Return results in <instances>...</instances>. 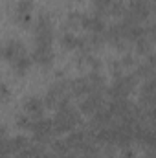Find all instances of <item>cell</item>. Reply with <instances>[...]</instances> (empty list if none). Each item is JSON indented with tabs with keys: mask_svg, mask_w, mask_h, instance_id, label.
<instances>
[{
	"mask_svg": "<svg viewBox=\"0 0 156 158\" xmlns=\"http://www.w3.org/2000/svg\"><path fill=\"white\" fill-rule=\"evenodd\" d=\"M79 24H81L84 30L92 31V33H103L105 28H107V26H105V20H103L101 17H97V15H83V13H81Z\"/></svg>",
	"mask_w": 156,
	"mask_h": 158,
	"instance_id": "cell-5",
	"label": "cell"
},
{
	"mask_svg": "<svg viewBox=\"0 0 156 158\" xmlns=\"http://www.w3.org/2000/svg\"><path fill=\"white\" fill-rule=\"evenodd\" d=\"M119 158H136V153H134L130 147H123V151H121Z\"/></svg>",
	"mask_w": 156,
	"mask_h": 158,
	"instance_id": "cell-24",
	"label": "cell"
},
{
	"mask_svg": "<svg viewBox=\"0 0 156 158\" xmlns=\"http://www.w3.org/2000/svg\"><path fill=\"white\" fill-rule=\"evenodd\" d=\"M22 53H24V44L17 39H11L4 48H2V57H4V59H9V61H15V59H17L18 55H22Z\"/></svg>",
	"mask_w": 156,
	"mask_h": 158,
	"instance_id": "cell-6",
	"label": "cell"
},
{
	"mask_svg": "<svg viewBox=\"0 0 156 158\" xmlns=\"http://www.w3.org/2000/svg\"><path fill=\"white\" fill-rule=\"evenodd\" d=\"M125 9H127V6H125L123 0H114V2L109 6V15H112V17H121V15L125 13Z\"/></svg>",
	"mask_w": 156,
	"mask_h": 158,
	"instance_id": "cell-18",
	"label": "cell"
},
{
	"mask_svg": "<svg viewBox=\"0 0 156 158\" xmlns=\"http://www.w3.org/2000/svg\"><path fill=\"white\" fill-rule=\"evenodd\" d=\"M2 48H4V46H2V44H0V57H2Z\"/></svg>",
	"mask_w": 156,
	"mask_h": 158,
	"instance_id": "cell-29",
	"label": "cell"
},
{
	"mask_svg": "<svg viewBox=\"0 0 156 158\" xmlns=\"http://www.w3.org/2000/svg\"><path fill=\"white\" fill-rule=\"evenodd\" d=\"M30 129L33 131V138L37 142H46L53 134V131H51V119L50 118H37L35 121H31Z\"/></svg>",
	"mask_w": 156,
	"mask_h": 158,
	"instance_id": "cell-4",
	"label": "cell"
},
{
	"mask_svg": "<svg viewBox=\"0 0 156 158\" xmlns=\"http://www.w3.org/2000/svg\"><path fill=\"white\" fill-rule=\"evenodd\" d=\"M53 31L51 28H39L35 30V46H51Z\"/></svg>",
	"mask_w": 156,
	"mask_h": 158,
	"instance_id": "cell-12",
	"label": "cell"
},
{
	"mask_svg": "<svg viewBox=\"0 0 156 158\" xmlns=\"http://www.w3.org/2000/svg\"><path fill=\"white\" fill-rule=\"evenodd\" d=\"M17 125L20 129H30L31 127V119L28 116H24V114H20V116H17Z\"/></svg>",
	"mask_w": 156,
	"mask_h": 158,
	"instance_id": "cell-22",
	"label": "cell"
},
{
	"mask_svg": "<svg viewBox=\"0 0 156 158\" xmlns=\"http://www.w3.org/2000/svg\"><path fill=\"white\" fill-rule=\"evenodd\" d=\"M70 92H72V96H86V94H90V92H96L92 86H90V83L86 81V77H77L74 79V81H70Z\"/></svg>",
	"mask_w": 156,
	"mask_h": 158,
	"instance_id": "cell-8",
	"label": "cell"
},
{
	"mask_svg": "<svg viewBox=\"0 0 156 158\" xmlns=\"http://www.w3.org/2000/svg\"><path fill=\"white\" fill-rule=\"evenodd\" d=\"M33 9V2L31 0H20L17 4V13H30Z\"/></svg>",
	"mask_w": 156,
	"mask_h": 158,
	"instance_id": "cell-20",
	"label": "cell"
},
{
	"mask_svg": "<svg viewBox=\"0 0 156 158\" xmlns=\"http://www.w3.org/2000/svg\"><path fill=\"white\" fill-rule=\"evenodd\" d=\"M30 66H31V57H28L26 53L18 55V57L13 61V70H15L18 76H24V74L30 70Z\"/></svg>",
	"mask_w": 156,
	"mask_h": 158,
	"instance_id": "cell-13",
	"label": "cell"
},
{
	"mask_svg": "<svg viewBox=\"0 0 156 158\" xmlns=\"http://www.w3.org/2000/svg\"><path fill=\"white\" fill-rule=\"evenodd\" d=\"M143 158H154V151H153V147H147V151H145Z\"/></svg>",
	"mask_w": 156,
	"mask_h": 158,
	"instance_id": "cell-26",
	"label": "cell"
},
{
	"mask_svg": "<svg viewBox=\"0 0 156 158\" xmlns=\"http://www.w3.org/2000/svg\"><path fill=\"white\" fill-rule=\"evenodd\" d=\"M13 158H22V156H20V155H15V156H13Z\"/></svg>",
	"mask_w": 156,
	"mask_h": 158,
	"instance_id": "cell-30",
	"label": "cell"
},
{
	"mask_svg": "<svg viewBox=\"0 0 156 158\" xmlns=\"http://www.w3.org/2000/svg\"><path fill=\"white\" fill-rule=\"evenodd\" d=\"M17 155L22 158H51V155L42 147V145H26L22 151H18Z\"/></svg>",
	"mask_w": 156,
	"mask_h": 158,
	"instance_id": "cell-9",
	"label": "cell"
},
{
	"mask_svg": "<svg viewBox=\"0 0 156 158\" xmlns=\"http://www.w3.org/2000/svg\"><path fill=\"white\" fill-rule=\"evenodd\" d=\"M11 143H13V147H15V153L22 151L26 145H30V142H28V136H24V134H18V136L11 138Z\"/></svg>",
	"mask_w": 156,
	"mask_h": 158,
	"instance_id": "cell-19",
	"label": "cell"
},
{
	"mask_svg": "<svg viewBox=\"0 0 156 158\" xmlns=\"http://www.w3.org/2000/svg\"><path fill=\"white\" fill-rule=\"evenodd\" d=\"M68 151H72V149H70V145L66 143V140H53V142H51V153H53L55 156L64 155V153H68Z\"/></svg>",
	"mask_w": 156,
	"mask_h": 158,
	"instance_id": "cell-17",
	"label": "cell"
},
{
	"mask_svg": "<svg viewBox=\"0 0 156 158\" xmlns=\"http://www.w3.org/2000/svg\"><path fill=\"white\" fill-rule=\"evenodd\" d=\"M77 35H74L72 31H64L63 33V37H61V44L64 46V48H68V50H76L77 48Z\"/></svg>",
	"mask_w": 156,
	"mask_h": 158,
	"instance_id": "cell-15",
	"label": "cell"
},
{
	"mask_svg": "<svg viewBox=\"0 0 156 158\" xmlns=\"http://www.w3.org/2000/svg\"><path fill=\"white\" fill-rule=\"evenodd\" d=\"M0 92H2V96H6V94H7V88L2 85V86H0Z\"/></svg>",
	"mask_w": 156,
	"mask_h": 158,
	"instance_id": "cell-28",
	"label": "cell"
},
{
	"mask_svg": "<svg viewBox=\"0 0 156 158\" xmlns=\"http://www.w3.org/2000/svg\"><path fill=\"white\" fill-rule=\"evenodd\" d=\"M24 110L30 112V114H33L35 118H40V114L44 110V101L40 98H37V96H31V98H28L24 101Z\"/></svg>",
	"mask_w": 156,
	"mask_h": 158,
	"instance_id": "cell-10",
	"label": "cell"
},
{
	"mask_svg": "<svg viewBox=\"0 0 156 158\" xmlns=\"http://www.w3.org/2000/svg\"><path fill=\"white\" fill-rule=\"evenodd\" d=\"M31 61L39 63V64H42V66L51 64V61H53V52H51V46H35L33 55H31Z\"/></svg>",
	"mask_w": 156,
	"mask_h": 158,
	"instance_id": "cell-7",
	"label": "cell"
},
{
	"mask_svg": "<svg viewBox=\"0 0 156 158\" xmlns=\"http://www.w3.org/2000/svg\"><path fill=\"white\" fill-rule=\"evenodd\" d=\"M15 155V147L11 143V140L0 138V158H9Z\"/></svg>",
	"mask_w": 156,
	"mask_h": 158,
	"instance_id": "cell-16",
	"label": "cell"
},
{
	"mask_svg": "<svg viewBox=\"0 0 156 158\" xmlns=\"http://www.w3.org/2000/svg\"><path fill=\"white\" fill-rule=\"evenodd\" d=\"M119 64H121V66H127V68H129V66H134V64H136V59H134V57H132L130 53H127V55H123V59L119 61Z\"/></svg>",
	"mask_w": 156,
	"mask_h": 158,
	"instance_id": "cell-23",
	"label": "cell"
},
{
	"mask_svg": "<svg viewBox=\"0 0 156 158\" xmlns=\"http://www.w3.org/2000/svg\"><path fill=\"white\" fill-rule=\"evenodd\" d=\"M153 9H154V2H153V0H130V2H129V7H127V11H129L138 22H142V24H143L145 20H149Z\"/></svg>",
	"mask_w": 156,
	"mask_h": 158,
	"instance_id": "cell-2",
	"label": "cell"
},
{
	"mask_svg": "<svg viewBox=\"0 0 156 158\" xmlns=\"http://www.w3.org/2000/svg\"><path fill=\"white\" fill-rule=\"evenodd\" d=\"M4 136H6V127L0 125V138H4Z\"/></svg>",
	"mask_w": 156,
	"mask_h": 158,
	"instance_id": "cell-27",
	"label": "cell"
},
{
	"mask_svg": "<svg viewBox=\"0 0 156 158\" xmlns=\"http://www.w3.org/2000/svg\"><path fill=\"white\" fill-rule=\"evenodd\" d=\"M136 50H138V53H142V55L151 53V52H153V40L149 39V37H142V39H138L136 40Z\"/></svg>",
	"mask_w": 156,
	"mask_h": 158,
	"instance_id": "cell-14",
	"label": "cell"
},
{
	"mask_svg": "<svg viewBox=\"0 0 156 158\" xmlns=\"http://www.w3.org/2000/svg\"><path fill=\"white\" fill-rule=\"evenodd\" d=\"M15 20H17L18 26H30L31 24V15L30 13H17Z\"/></svg>",
	"mask_w": 156,
	"mask_h": 158,
	"instance_id": "cell-21",
	"label": "cell"
},
{
	"mask_svg": "<svg viewBox=\"0 0 156 158\" xmlns=\"http://www.w3.org/2000/svg\"><path fill=\"white\" fill-rule=\"evenodd\" d=\"M110 119H112V114L109 112V109H107V107H101L99 110H96V112L92 114V127H94V129L105 127V125L110 123Z\"/></svg>",
	"mask_w": 156,
	"mask_h": 158,
	"instance_id": "cell-11",
	"label": "cell"
},
{
	"mask_svg": "<svg viewBox=\"0 0 156 158\" xmlns=\"http://www.w3.org/2000/svg\"><path fill=\"white\" fill-rule=\"evenodd\" d=\"M55 158H83L81 155H77V153H72V151H68V153H64V155H59V156Z\"/></svg>",
	"mask_w": 156,
	"mask_h": 158,
	"instance_id": "cell-25",
	"label": "cell"
},
{
	"mask_svg": "<svg viewBox=\"0 0 156 158\" xmlns=\"http://www.w3.org/2000/svg\"><path fill=\"white\" fill-rule=\"evenodd\" d=\"M101 107H105V103H103V92H101V90H96V92H90V94L84 96V99H83L81 105H79V112L92 116V114H94L96 110H99Z\"/></svg>",
	"mask_w": 156,
	"mask_h": 158,
	"instance_id": "cell-3",
	"label": "cell"
},
{
	"mask_svg": "<svg viewBox=\"0 0 156 158\" xmlns=\"http://www.w3.org/2000/svg\"><path fill=\"white\" fill-rule=\"evenodd\" d=\"M136 85H138V76H136V74H127V76L121 74L119 77H116V81H114L112 86L105 88V92H107L112 99H116V98H127V96L136 88Z\"/></svg>",
	"mask_w": 156,
	"mask_h": 158,
	"instance_id": "cell-1",
	"label": "cell"
}]
</instances>
